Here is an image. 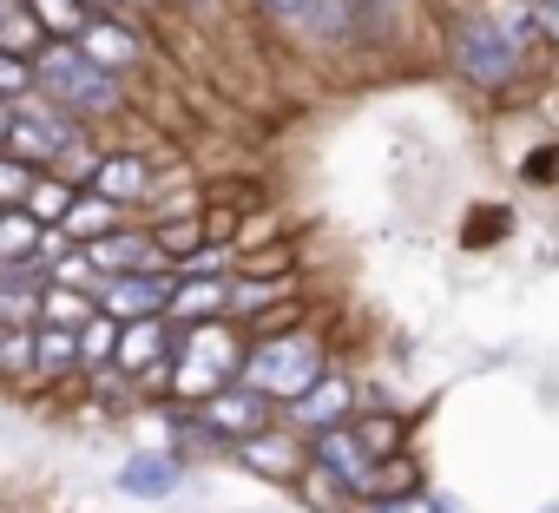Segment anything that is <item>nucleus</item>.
<instances>
[{
  "mask_svg": "<svg viewBox=\"0 0 559 513\" xmlns=\"http://www.w3.org/2000/svg\"><path fill=\"white\" fill-rule=\"evenodd\" d=\"M34 80L60 112H106L112 106V80L86 47H40L34 53Z\"/></svg>",
  "mask_w": 559,
  "mask_h": 513,
  "instance_id": "f257e3e1",
  "label": "nucleus"
},
{
  "mask_svg": "<svg viewBox=\"0 0 559 513\" xmlns=\"http://www.w3.org/2000/svg\"><path fill=\"white\" fill-rule=\"evenodd\" d=\"M317 375H323L317 336H270V343H257V349L243 356V382H250L257 395H270V402H297Z\"/></svg>",
  "mask_w": 559,
  "mask_h": 513,
  "instance_id": "f03ea898",
  "label": "nucleus"
},
{
  "mask_svg": "<svg viewBox=\"0 0 559 513\" xmlns=\"http://www.w3.org/2000/svg\"><path fill=\"white\" fill-rule=\"evenodd\" d=\"M454 67L474 80V86H507L513 67H520V34H507L500 21H467L454 34Z\"/></svg>",
  "mask_w": 559,
  "mask_h": 513,
  "instance_id": "7ed1b4c3",
  "label": "nucleus"
},
{
  "mask_svg": "<svg viewBox=\"0 0 559 513\" xmlns=\"http://www.w3.org/2000/svg\"><path fill=\"white\" fill-rule=\"evenodd\" d=\"M237 369H243V356H237V343H230L224 330H191L185 349H178V362H171V389H178V395H211V389H224Z\"/></svg>",
  "mask_w": 559,
  "mask_h": 513,
  "instance_id": "20e7f679",
  "label": "nucleus"
},
{
  "mask_svg": "<svg viewBox=\"0 0 559 513\" xmlns=\"http://www.w3.org/2000/svg\"><path fill=\"white\" fill-rule=\"evenodd\" d=\"M0 145H8L14 158H53V152H67L73 145V126L60 119V112H47V106H14V119H8V139H0Z\"/></svg>",
  "mask_w": 559,
  "mask_h": 513,
  "instance_id": "39448f33",
  "label": "nucleus"
},
{
  "mask_svg": "<svg viewBox=\"0 0 559 513\" xmlns=\"http://www.w3.org/2000/svg\"><path fill=\"white\" fill-rule=\"evenodd\" d=\"M106 317L132 323V317H165L171 310V284L158 271H126V277H106Z\"/></svg>",
  "mask_w": 559,
  "mask_h": 513,
  "instance_id": "423d86ee",
  "label": "nucleus"
},
{
  "mask_svg": "<svg viewBox=\"0 0 559 513\" xmlns=\"http://www.w3.org/2000/svg\"><path fill=\"white\" fill-rule=\"evenodd\" d=\"M80 256H86L93 271H106V277H126V271H165L158 237H132V230H119V237H93V243H80Z\"/></svg>",
  "mask_w": 559,
  "mask_h": 513,
  "instance_id": "0eeeda50",
  "label": "nucleus"
},
{
  "mask_svg": "<svg viewBox=\"0 0 559 513\" xmlns=\"http://www.w3.org/2000/svg\"><path fill=\"white\" fill-rule=\"evenodd\" d=\"M317 467H330V474H336L343 487H356V493L376 487V454H362V441L343 434V428H323V434H317Z\"/></svg>",
  "mask_w": 559,
  "mask_h": 513,
  "instance_id": "6e6552de",
  "label": "nucleus"
},
{
  "mask_svg": "<svg viewBox=\"0 0 559 513\" xmlns=\"http://www.w3.org/2000/svg\"><path fill=\"white\" fill-rule=\"evenodd\" d=\"M204 421L224 434H257L270 421V402L257 389H217V395H204Z\"/></svg>",
  "mask_w": 559,
  "mask_h": 513,
  "instance_id": "1a4fd4ad",
  "label": "nucleus"
},
{
  "mask_svg": "<svg viewBox=\"0 0 559 513\" xmlns=\"http://www.w3.org/2000/svg\"><path fill=\"white\" fill-rule=\"evenodd\" d=\"M290 415H297L304 428H317V434H323V428H336V421L349 415V382H336V375H317V382H310V389L290 402Z\"/></svg>",
  "mask_w": 559,
  "mask_h": 513,
  "instance_id": "9d476101",
  "label": "nucleus"
},
{
  "mask_svg": "<svg viewBox=\"0 0 559 513\" xmlns=\"http://www.w3.org/2000/svg\"><path fill=\"white\" fill-rule=\"evenodd\" d=\"M158 356H165V323L158 317H132V330H119L112 362L119 369H158Z\"/></svg>",
  "mask_w": 559,
  "mask_h": 513,
  "instance_id": "9b49d317",
  "label": "nucleus"
},
{
  "mask_svg": "<svg viewBox=\"0 0 559 513\" xmlns=\"http://www.w3.org/2000/svg\"><path fill=\"white\" fill-rule=\"evenodd\" d=\"M34 256H40V217L34 211H8V217H0V264L27 271Z\"/></svg>",
  "mask_w": 559,
  "mask_h": 513,
  "instance_id": "f8f14e48",
  "label": "nucleus"
},
{
  "mask_svg": "<svg viewBox=\"0 0 559 513\" xmlns=\"http://www.w3.org/2000/svg\"><path fill=\"white\" fill-rule=\"evenodd\" d=\"M34 369L40 375H73L80 369V336L60 330V323H40L34 330Z\"/></svg>",
  "mask_w": 559,
  "mask_h": 513,
  "instance_id": "ddd939ff",
  "label": "nucleus"
},
{
  "mask_svg": "<svg viewBox=\"0 0 559 513\" xmlns=\"http://www.w3.org/2000/svg\"><path fill=\"white\" fill-rule=\"evenodd\" d=\"M40 21H34V8H27V0H0V53H40Z\"/></svg>",
  "mask_w": 559,
  "mask_h": 513,
  "instance_id": "4468645a",
  "label": "nucleus"
},
{
  "mask_svg": "<svg viewBox=\"0 0 559 513\" xmlns=\"http://www.w3.org/2000/svg\"><path fill=\"white\" fill-rule=\"evenodd\" d=\"M93 191H99V198H112V204H132V198H145V158H99V171H93Z\"/></svg>",
  "mask_w": 559,
  "mask_h": 513,
  "instance_id": "2eb2a0df",
  "label": "nucleus"
},
{
  "mask_svg": "<svg viewBox=\"0 0 559 513\" xmlns=\"http://www.w3.org/2000/svg\"><path fill=\"white\" fill-rule=\"evenodd\" d=\"M119 487H126V493H171V487H178V461H165V454H139V461H126Z\"/></svg>",
  "mask_w": 559,
  "mask_h": 513,
  "instance_id": "dca6fc26",
  "label": "nucleus"
},
{
  "mask_svg": "<svg viewBox=\"0 0 559 513\" xmlns=\"http://www.w3.org/2000/svg\"><path fill=\"white\" fill-rule=\"evenodd\" d=\"M73 198H80L73 184H60V178H34V184H27V198H21V211H34L40 224H60V217L73 211Z\"/></svg>",
  "mask_w": 559,
  "mask_h": 513,
  "instance_id": "f3484780",
  "label": "nucleus"
},
{
  "mask_svg": "<svg viewBox=\"0 0 559 513\" xmlns=\"http://www.w3.org/2000/svg\"><path fill=\"white\" fill-rule=\"evenodd\" d=\"M80 34H86L80 47H86L99 67H119V60H132V53H139V40H126V27H106V21H99V27H80Z\"/></svg>",
  "mask_w": 559,
  "mask_h": 513,
  "instance_id": "a211bd4d",
  "label": "nucleus"
},
{
  "mask_svg": "<svg viewBox=\"0 0 559 513\" xmlns=\"http://www.w3.org/2000/svg\"><path fill=\"white\" fill-rule=\"evenodd\" d=\"M224 303H230L224 284H185V290H171V317H217Z\"/></svg>",
  "mask_w": 559,
  "mask_h": 513,
  "instance_id": "6ab92c4d",
  "label": "nucleus"
},
{
  "mask_svg": "<svg viewBox=\"0 0 559 513\" xmlns=\"http://www.w3.org/2000/svg\"><path fill=\"white\" fill-rule=\"evenodd\" d=\"M67 217H73V237H86V243H93V237H106V230H112V198H99V191H93V198H73V211H67Z\"/></svg>",
  "mask_w": 559,
  "mask_h": 513,
  "instance_id": "aec40b11",
  "label": "nucleus"
},
{
  "mask_svg": "<svg viewBox=\"0 0 559 513\" xmlns=\"http://www.w3.org/2000/svg\"><path fill=\"white\" fill-rule=\"evenodd\" d=\"M112 349H119V317H93L80 330V362H112Z\"/></svg>",
  "mask_w": 559,
  "mask_h": 513,
  "instance_id": "412c9836",
  "label": "nucleus"
},
{
  "mask_svg": "<svg viewBox=\"0 0 559 513\" xmlns=\"http://www.w3.org/2000/svg\"><path fill=\"white\" fill-rule=\"evenodd\" d=\"M40 317L60 323V330H73V323H86V303H80V290H47L40 297Z\"/></svg>",
  "mask_w": 559,
  "mask_h": 513,
  "instance_id": "4be33fe9",
  "label": "nucleus"
},
{
  "mask_svg": "<svg viewBox=\"0 0 559 513\" xmlns=\"http://www.w3.org/2000/svg\"><path fill=\"white\" fill-rule=\"evenodd\" d=\"M27 184H34V165L8 152V158H0V204H21V198H27Z\"/></svg>",
  "mask_w": 559,
  "mask_h": 513,
  "instance_id": "5701e85b",
  "label": "nucleus"
},
{
  "mask_svg": "<svg viewBox=\"0 0 559 513\" xmlns=\"http://www.w3.org/2000/svg\"><path fill=\"white\" fill-rule=\"evenodd\" d=\"M369 513H448V506H435V500L408 493V500H369Z\"/></svg>",
  "mask_w": 559,
  "mask_h": 513,
  "instance_id": "b1692460",
  "label": "nucleus"
},
{
  "mask_svg": "<svg viewBox=\"0 0 559 513\" xmlns=\"http://www.w3.org/2000/svg\"><path fill=\"white\" fill-rule=\"evenodd\" d=\"M263 303H276V290H263V284H237L230 290V310H263Z\"/></svg>",
  "mask_w": 559,
  "mask_h": 513,
  "instance_id": "393cba45",
  "label": "nucleus"
},
{
  "mask_svg": "<svg viewBox=\"0 0 559 513\" xmlns=\"http://www.w3.org/2000/svg\"><path fill=\"white\" fill-rule=\"evenodd\" d=\"M263 8H270V14H284V21H297V14L310 8V0H263Z\"/></svg>",
  "mask_w": 559,
  "mask_h": 513,
  "instance_id": "a878e982",
  "label": "nucleus"
},
{
  "mask_svg": "<svg viewBox=\"0 0 559 513\" xmlns=\"http://www.w3.org/2000/svg\"><path fill=\"white\" fill-rule=\"evenodd\" d=\"M539 27H552V40H559V0H546V8H539Z\"/></svg>",
  "mask_w": 559,
  "mask_h": 513,
  "instance_id": "bb28decb",
  "label": "nucleus"
},
{
  "mask_svg": "<svg viewBox=\"0 0 559 513\" xmlns=\"http://www.w3.org/2000/svg\"><path fill=\"white\" fill-rule=\"evenodd\" d=\"M8 119H14V106H8V99H0V139H8Z\"/></svg>",
  "mask_w": 559,
  "mask_h": 513,
  "instance_id": "cd10ccee",
  "label": "nucleus"
},
{
  "mask_svg": "<svg viewBox=\"0 0 559 513\" xmlns=\"http://www.w3.org/2000/svg\"><path fill=\"white\" fill-rule=\"evenodd\" d=\"M126 8H145V0H126Z\"/></svg>",
  "mask_w": 559,
  "mask_h": 513,
  "instance_id": "c85d7f7f",
  "label": "nucleus"
},
{
  "mask_svg": "<svg viewBox=\"0 0 559 513\" xmlns=\"http://www.w3.org/2000/svg\"><path fill=\"white\" fill-rule=\"evenodd\" d=\"M99 8H106V0H99Z\"/></svg>",
  "mask_w": 559,
  "mask_h": 513,
  "instance_id": "c756f323",
  "label": "nucleus"
}]
</instances>
